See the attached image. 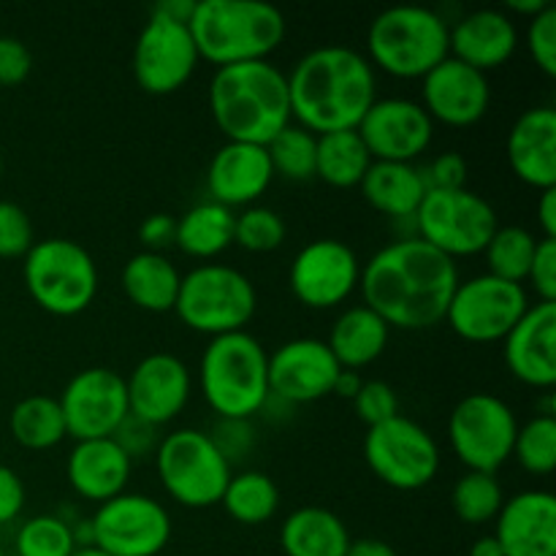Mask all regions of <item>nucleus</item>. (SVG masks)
Returning <instances> with one entry per match:
<instances>
[{
	"label": "nucleus",
	"mask_w": 556,
	"mask_h": 556,
	"mask_svg": "<svg viewBox=\"0 0 556 556\" xmlns=\"http://www.w3.org/2000/svg\"><path fill=\"white\" fill-rule=\"evenodd\" d=\"M459 266L418 237H400L362 266L364 304L389 329L424 331L443 324L459 286Z\"/></svg>",
	"instance_id": "nucleus-1"
},
{
	"label": "nucleus",
	"mask_w": 556,
	"mask_h": 556,
	"mask_svg": "<svg viewBox=\"0 0 556 556\" xmlns=\"http://www.w3.org/2000/svg\"><path fill=\"white\" fill-rule=\"evenodd\" d=\"M286 76L291 119L315 136L356 130L378 101V76L369 60L340 43L309 49Z\"/></svg>",
	"instance_id": "nucleus-2"
},
{
	"label": "nucleus",
	"mask_w": 556,
	"mask_h": 556,
	"mask_svg": "<svg viewBox=\"0 0 556 556\" xmlns=\"http://www.w3.org/2000/svg\"><path fill=\"white\" fill-rule=\"evenodd\" d=\"M210 112L226 141L266 147L293 123L288 76L269 60L223 65L210 81Z\"/></svg>",
	"instance_id": "nucleus-3"
},
{
	"label": "nucleus",
	"mask_w": 556,
	"mask_h": 556,
	"mask_svg": "<svg viewBox=\"0 0 556 556\" xmlns=\"http://www.w3.org/2000/svg\"><path fill=\"white\" fill-rule=\"evenodd\" d=\"M199 58L217 65L255 63L286 41V16L261 0H195L190 16Z\"/></svg>",
	"instance_id": "nucleus-4"
},
{
	"label": "nucleus",
	"mask_w": 556,
	"mask_h": 556,
	"mask_svg": "<svg viewBox=\"0 0 556 556\" xmlns=\"http://www.w3.org/2000/svg\"><path fill=\"white\" fill-rule=\"evenodd\" d=\"M199 386L217 418H253L269 396V353L250 331L212 337L199 362Z\"/></svg>",
	"instance_id": "nucleus-5"
},
{
	"label": "nucleus",
	"mask_w": 556,
	"mask_h": 556,
	"mask_svg": "<svg viewBox=\"0 0 556 556\" xmlns=\"http://www.w3.org/2000/svg\"><path fill=\"white\" fill-rule=\"evenodd\" d=\"M448 30V20L427 5H394L369 25L364 58L396 79H424L451 54Z\"/></svg>",
	"instance_id": "nucleus-6"
},
{
	"label": "nucleus",
	"mask_w": 556,
	"mask_h": 556,
	"mask_svg": "<svg viewBox=\"0 0 556 556\" xmlns=\"http://www.w3.org/2000/svg\"><path fill=\"white\" fill-rule=\"evenodd\" d=\"M22 280L33 302L49 315L74 318L98 296V266L74 239H41L22 258Z\"/></svg>",
	"instance_id": "nucleus-7"
},
{
	"label": "nucleus",
	"mask_w": 556,
	"mask_h": 556,
	"mask_svg": "<svg viewBox=\"0 0 556 556\" xmlns=\"http://www.w3.org/2000/svg\"><path fill=\"white\" fill-rule=\"evenodd\" d=\"M258 309V293L244 271L228 264H201L182 275L174 313L199 334L223 337L248 331Z\"/></svg>",
	"instance_id": "nucleus-8"
},
{
	"label": "nucleus",
	"mask_w": 556,
	"mask_h": 556,
	"mask_svg": "<svg viewBox=\"0 0 556 556\" xmlns=\"http://www.w3.org/2000/svg\"><path fill=\"white\" fill-rule=\"evenodd\" d=\"M155 472L168 497L182 508L204 510L220 505L231 481V465L201 429H177L155 448Z\"/></svg>",
	"instance_id": "nucleus-9"
},
{
	"label": "nucleus",
	"mask_w": 556,
	"mask_h": 556,
	"mask_svg": "<svg viewBox=\"0 0 556 556\" xmlns=\"http://www.w3.org/2000/svg\"><path fill=\"white\" fill-rule=\"evenodd\" d=\"M413 228L418 239L456 261L481 255L500 228V217L492 201L470 188L427 190Z\"/></svg>",
	"instance_id": "nucleus-10"
},
{
	"label": "nucleus",
	"mask_w": 556,
	"mask_h": 556,
	"mask_svg": "<svg viewBox=\"0 0 556 556\" xmlns=\"http://www.w3.org/2000/svg\"><path fill=\"white\" fill-rule=\"evenodd\" d=\"M364 459L386 486L396 492H418L438 478L440 445L421 424L400 413L367 429Z\"/></svg>",
	"instance_id": "nucleus-11"
},
{
	"label": "nucleus",
	"mask_w": 556,
	"mask_h": 556,
	"mask_svg": "<svg viewBox=\"0 0 556 556\" xmlns=\"http://www.w3.org/2000/svg\"><path fill=\"white\" fill-rule=\"evenodd\" d=\"M519 421L500 396L476 391L456 402L448 418V443L456 459L472 472H494L514 456Z\"/></svg>",
	"instance_id": "nucleus-12"
},
{
	"label": "nucleus",
	"mask_w": 556,
	"mask_h": 556,
	"mask_svg": "<svg viewBox=\"0 0 556 556\" xmlns=\"http://www.w3.org/2000/svg\"><path fill=\"white\" fill-rule=\"evenodd\" d=\"M530 309V293L519 282H505L492 275H476L459 280L451 296L445 320L451 331L472 345L503 342L521 315Z\"/></svg>",
	"instance_id": "nucleus-13"
},
{
	"label": "nucleus",
	"mask_w": 556,
	"mask_h": 556,
	"mask_svg": "<svg viewBox=\"0 0 556 556\" xmlns=\"http://www.w3.org/2000/svg\"><path fill=\"white\" fill-rule=\"evenodd\" d=\"M90 530L92 546L109 556H157L172 541V516L147 494L123 492L98 505Z\"/></svg>",
	"instance_id": "nucleus-14"
},
{
	"label": "nucleus",
	"mask_w": 556,
	"mask_h": 556,
	"mask_svg": "<svg viewBox=\"0 0 556 556\" xmlns=\"http://www.w3.org/2000/svg\"><path fill=\"white\" fill-rule=\"evenodd\" d=\"M201 58L190 27L150 14L134 43V79L150 96H172L193 79Z\"/></svg>",
	"instance_id": "nucleus-15"
},
{
	"label": "nucleus",
	"mask_w": 556,
	"mask_h": 556,
	"mask_svg": "<svg viewBox=\"0 0 556 556\" xmlns=\"http://www.w3.org/2000/svg\"><path fill=\"white\" fill-rule=\"evenodd\" d=\"M63 410L65 432L79 440L112 438L128 418L125 378L109 367H87L68 380L58 400Z\"/></svg>",
	"instance_id": "nucleus-16"
},
{
	"label": "nucleus",
	"mask_w": 556,
	"mask_h": 556,
	"mask_svg": "<svg viewBox=\"0 0 556 556\" xmlns=\"http://www.w3.org/2000/svg\"><path fill=\"white\" fill-rule=\"evenodd\" d=\"M362 280V261L340 239H313L293 258L288 282L307 309H334L351 299Z\"/></svg>",
	"instance_id": "nucleus-17"
},
{
	"label": "nucleus",
	"mask_w": 556,
	"mask_h": 556,
	"mask_svg": "<svg viewBox=\"0 0 556 556\" xmlns=\"http://www.w3.org/2000/svg\"><path fill=\"white\" fill-rule=\"evenodd\" d=\"M372 161L416 163L434 139V123L424 106L410 98H378L358 123Z\"/></svg>",
	"instance_id": "nucleus-18"
},
{
	"label": "nucleus",
	"mask_w": 556,
	"mask_h": 556,
	"mask_svg": "<svg viewBox=\"0 0 556 556\" xmlns=\"http://www.w3.org/2000/svg\"><path fill=\"white\" fill-rule=\"evenodd\" d=\"M340 369L326 340L296 337L269 353V394L293 407L309 405L334 391Z\"/></svg>",
	"instance_id": "nucleus-19"
},
{
	"label": "nucleus",
	"mask_w": 556,
	"mask_h": 556,
	"mask_svg": "<svg viewBox=\"0 0 556 556\" xmlns=\"http://www.w3.org/2000/svg\"><path fill=\"white\" fill-rule=\"evenodd\" d=\"M128 416L152 427H166L188 407L193 380L182 358L172 353H150L125 378Z\"/></svg>",
	"instance_id": "nucleus-20"
},
{
	"label": "nucleus",
	"mask_w": 556,
	"mask_h": 556,
	"mask_svg": "<svg viewBox=\"0 0 556 556\" xmlns=\"http://www.w3.org/2000/svg\"><path fill=\"white\" fill-rule=\"evenodd\" d=\"M418 103L432 117V123H443L448 128H470L486 117L492 87H489L486 74L448 54L438 68H432L421 79Z\"/></svg>",
	"instance_id": "nucleus-21"
},
{
	"label": "nucleus",
	"mask_w": 556,
	"mask_h": 556,
	"mask_svg": "<svg viewBox=\"0 0 556 556\" xmlns=\"http://www.w3.org/2000/svg\"><path fill=\"white\" fill-rule=\"evenodd\" d=\"M503 358L519 383L552 391L556 383V302L530 304L503 340Z\"/></svg>",
	"instance_id": "nucleus-22"
},
{
	"label": "nucleus",
	"mask_w": 556,
	"mask_h": 556,
	"mask_svg": "<svg viewBox=\"0 0 556 556\" xmlns=\"http://www.w3.org/2000/svg\"><path fill=\"white\" fill-rule=\"evenodd\" d=\"M494 538L505 556H556V497L527 489L505 500L494 519Z\"/></svg>",
	"instance_id": "nucleus-23"
},
{
	"label": "nucleus",
	"mask_w": 556,
	"mask_h": 556,
	"mask_svg": "<svg viewBox=\"0 0 556 556\" xmlns=\"http://www.w3.org/2000/svg\"><path fill=\"white\" fill-rule=\"evenodd\" d=\"M275 172H271L269 152L261 144H244V141H226L212 155L206 168V190L210 201L237 210V206H253L261 195L269 190Z\"/></svg>",
	"instance_id": "nucleus-24"
},
{
	"label": "nucleus",
	"mask_w": 556,
	"mask_h": 556,
	"mask_svg": "<svg viewBox=\"0 0 556 556\" xmlns=\"http://www.w3.org/2000/svg\"><path fill=\"white\" fill-rule=\"evenodd\" d=\"M519 25L500 9H476L456 20L448 30L451 58L489 74L508 63L519 49Z\"/></svg>",
	"instance_id": "nucleus-25"
},
{
	"label": "nucleus",
	"mask_w": 556,
	"mask_h": 556,
	"mask_svg": "<svg viewBox=\"0 0 556 556\" xmlns=\"http://www.w3.org/2000/svg\"><path fill=\"white\" fill-rule=\"evenodd\" d=\"M510 172L525 185L541 190L556 188V112L554 106L527 109L510 125L505 141Z\"/></svg>",
	"instance_id": "nucleus-26"
},
{
	"label": "nucleus",
	"mask_w": 556,
	"mask_h": 556,
	"mask_svg": "<svg viewBox=\"0 0 556 556\" xmlns=\"http://www.w3.org/2000/svg\"><path fill=\"white\" fill-rule=\"evenodd\" d=\"M134 462L114 438L79 440L65 462V478L76 497L87 503H109L128 489Z\"/></svg>",
	"instance_id": "nucleus-27"
},
{
	"label": "nucleus",
	"mask_w": 556,
	"mask_h": 556,
	"mask_svg": "<svg viewBox=\"0 0 556 556\" xmlns=\"http://www.w3.org/2000/svg\"><path fill=\"white\" fill-rule=\"evenodd\" d=\"M358 188L367 204L391 220H413L427 195V182L416 163L372 161Z\"/></svg>",
	"instance_id": "nucleus-28"
},
{
	"label": "nucleus",
	"mask_w": 556,
	"mask_h": 556,
	"mask_svg": "<svg viewBox=\"0 0 556 556\" xmlns=\"http://www.w3.org/2000/svg\"><path fill=\"white\" fill-rule=\"evenodd\" d=\"M389 337L391 329L386 326V320L378 313H372L367 304H358V307H348L345 313H340V318L331 326L326 345L342 369L358 372V369L369 367L383 356Z\"/></svg>",
	"instance_id": "nucleus-29"
},
{
	"label": "nucleus",
	"mask_w": 556,
	"mask_h": 556,
	"mask_svg": "<svg viewBox=\"0 0 556 556\" xmlns=\"http://www.w3.org/2000/svg\"><path fill=\"white\" fill-rule=\"evenodd\" d=\"M351 532L334 510L299 508L280 527V546L286 556H345Z\"/></svg>",
	"instance_id": "nucleus-30"
},
{
	"label": "nucleus",
	"mask_w": 556,
	"mask_h": 556,
	"mask_svg": "<svg viewBox=\"0 0 556 556\" xmlns=\"http://www.w3.org/2000/svg\"><path fill=\"white\" fill-rule=\"evenodd\" d=\"M119 282H123L128 302L144 313H174L182 275L166 258V253L141 250V253L130 255L128 264L123 266Z\"/></svg>",
	"instance_id": "nucleus-31"
},
{
	"label": "nucleus",
	"mask_w": 556,
	"mask_h": 556,
	"mask_svg": "<svg viewBox=\"0 0 556 556\" xmlns=\"http://www.w3.org/2000/svg\"><path fill=\"white\" fill-rule=\"evenodd\" d=\"M174 244L190 258L212 264V258L223 255L233 244V212L215 201L190 206L177 220Z\"/></svg>",
	"instance_id": "nucleus-32"
},
{
	"label": "nucleus",
	"mask_w": 556,
	"mask_h": 556,
	"mask_svg": "<svg viewBox=\"0 0 556 556\" xmlns=\"http://www.w3.org/2000/svg\"><path fill=\"white\" fill-rule=\"evenodd\" d=\"M372 166L367 147L356 130H337L318 136V155H315V177L331 188H358Z\"/></svg>",
	"instance_id": "nucleus-33"
},
{
	"label": "nucleus",
	"mask_w": 556,
	"mask_h": 556,
	"mask_svg": "<svg viewBox=\"0 0 556 556\" xmlns=\"http://www.w3.org/2000/svg\"><path fill=\"white\" fill-rule=\"evenodd\" d=\"M9 429L16 443L27 451H49L68 438L58 400L47 394L25 396L9 416Z\"/></svg>",
	"instance_id": "nucleus-34"
},
{
	"label": "nucleus",
	"mask_w": 556,
	"mask_h": 556,
	"mask_svg": "<svg viewBox=\"0 0 556 556\" xmlns=\"http://www.w3.org/2000/svg\"><path fill=\"white\" fill-rule=\"evenodd\" d=\"M220 505L239 525L261 527L280 508V489L266 472L244 470L231 476Z\"/></svg>",
	"instance_id": "nucleus-35"
},
{
	"label": "nucleus",
	"mask_w": 556,
	"mask_h": 556,
	"mask_svg": "<svg viewBox=\"0 0 556 556\" xmlns=\"http://www.w3.org/2000/svg\"><path fill=\"white\" fill-rule=\"evenodd\" d=\"M535 248L538 239L530 228L500 226L494 237L489 239L486 250L481 253L483 261H486V275L525 286L532 258H535Z\"/></svg>",
	"instance_id": "nucleus-36"
},
{
	"label": "nucleus",
	"mask_w": 556,
	"mask_h": 556,
	"mask_svg": "<svg viewBox=\"0 0 556 556\" xmlns=\"http://www.w3.org/2000/svg\"><path fill=\"white\" fill-rule=\"evenodd\" d=\"M505 503L503 486L489 472H472L467 470L465 476L456 481L454 492H451V508H454L456 519L465 521L470 527L492 525L497 519L500 508Z\"/></svg>",
	"instance_id": "nucleus-37"
},
{
	"label": "nucleus",
	"mask_w": 556,
	"mask_h": 556,
	"mask_svg": "<svg viewBox=\"0 0 556 556\" xmlns=\"http://www.w3.org/2000/svg\"><path fill=\"white\" fill-rule=\"evenodd\" d=\"M271 172L288 182H307L315 177V155H318V136L291 123L266 144Z\"/></svg>",
	"instance_id": "nucleus-38"
},
{
	"label": "nucleus",
	"mask_w": 556,
	"mask_h": 556,
	"mask_svg": "<svg viewBox=\"0 0 556 556\" xmlns=\"http://www.w3.org/2000/svg\"><path fill=\"white\" fill-rule=\"evenodd\" d=\"M16 556H71L76 552L74 530L60 514L33 516L16 530Z\"/></svg>",
	"instance_id": "nucleus-39"
},
{
	"label": "nucleus",
	"mask_w": 556,
	"mask_h": 556,
	"mask_svg": "<svg viewBox=\"0 0 556 556\" xmlns=\"http://www.w3.org/2000/svg\"><path fill=\"white\" fill-rule=\"evenodd\" d=\"M514 459L530 476H552L556 467V416H535L516 432Z\"/></svg>",
	"instance_id": "nucleus-40"
},
{
	"label": "nucleus",
	"mask_w": 556,
	"mask_h": 556,
	"mask_svg": "<svg viewBox=\"0 0 556 556\" xmlns=\"http://www.w3.org/2000/svg\"><path fill=\"white\" fill-rule=\"evenodd\" d=\"M286 220L269 206H244L233 215V244L248 253H275L286 242Z\"/></svg>",
	"instance_id": "nucleus-41"
},
{
	"label": "nucleus",
	"mask_w": 556,
	"mask_h": 556,
	"mask_svg": "<svg viewBox=\"0 0 556 556\" xmlns=\"http://www.w3.org/2000/svg\"><path fill=\"white\" fill-rule=\"evenodd\" d=\"M525 43L530 58L535 60L538 68L554 79L556 76V9L552 3L538 16L527 20Z\"/></svg>",
	"instance_id": "nucleus-42"
},
{
	"label": "nucleus",
	"mask_w": 556,
	"mask_h": 556,
	"mask_svg": "<svg viewBox=\"0 0 556 556\" xmlns=\"http://www.w3.org/2000/svg\"><path fill=\"white\" fill-rule=\"evenodd\" d=\"M33 244L36 233L27 212L11 201H0V258H25Z\"/></svg>",
	"instance_id": "nucleus-43"
},
{
	"label": "nucleus",
	"mask_w": 556,
	"mask_h": 556,
	"mask_svg": "<svg viewBox=\"0 0 556 556\" xmlns=\"http://www.w3.org/2000/svg\"><path fill=\"white\" fill-rule=\"evenodd\" d=\"M206 434L231 467L248 459L250 451L255 448L253 418H217L215 429Z\"/></svg>",
	"instance_id": "nucleus-44"
},
{
	"label": "nucleus",
	"mask_w": 556,
	"mask_h": 556,
	"mask_svg": "<svg viewBox=\"0 0 556 556\" xmlns=\"http://www.w3.org/2000/svg\"><path fill=\"white\" fill-rule=\"evenodd\" d=\"M353 410H356L358 421H364L367 427H378V424L400 416V396L383 380H364L362 391L353 396Z\"/></svg>",
	"instance_id": "nucleus-45"
},
{
	"label": "nucleus",
	"mask_w": 556,
	"mask_h": 556,
	"mask_svg": "<svg viewBox=\"0 0 556 556\" xmlns=\"http://www.w3.org/2000/svg\"><path fill=\"white\" fill-rule=\"evenodd\" d=\"M467 161L459 152H443L432 157L421 168V177L427 182V190H459L467 188Z\"/></svg>",
	"instance_id": "nucleus-46"
},
{
	"label": "nucleus",
	"mask_w": 556,
	"mask_h": 556,
	"mask_svg": "<svg viewBox=\"0 0 556 556\" xmlns=\"http://www.w3.org/2000/svg\"><path fill=\"white\" fill-rule=\"evenodd\" d=\"M527 280H530L538 302H556V239H538L535 258H532Z\"/></svg>",
	"instance_id": "nucleus-47"
},
{
	"label": "nucleus",
	"mask_w": 556,
	"mask_h": 556,
	"mask_svg": "<svg viewBox=\"0 0 556 556\" xmlns=\"http://www.w3.org/2000/svg\"><path fill=\"white\" fill-rule=\"evenodd\" d=\"M33 71V52L14 36H0V87H20Z\"/></svg>",
	"instance_id": "nucleus-48"
},
{
	"label": "nucleus",
	"mask_w": 556,
	"mask_h": 556,
	"mask_svg": "<svg viewBox=\"0 0 556 556\" xmlns=\"http://www.w3.org/2000/svg\"><path fill=\"white\" fill-rule=\"evenodd\" d=\"M112 438H114V443H117L119 448L128 454L130 462L139 459V456H144V454L155 456L157 443H161V438H157V427L139 421V418H134V416L125 418Z\"/></svg>",
	"instance_id": "nucleus-49"
},
{
	"label": "nucleus",
	"mask_w": 556,
	"mask_h": 556,
	"mask_svg": "<svg viewBox=\"0 0 556 556\" xmlns=\"http://www.w3.org/2000/svg\"><path fill=\"white\" fill-rule=\"evenodd\" d=\"M174 239H177V217L166 212H155L139 226V242L144 244L147 253H163L174 248Z\"/></svg>",
	"instance_id": "nucleus-50"
},
{
	"label": "nucleus",
	"mask_w": 556,
	"mask_h": 556,
	"mask_svg": "<svg viewBox=\"0 0 556 556\" xmlns=\"http://www.w3.org/2000/svg\"><path fill=\"white\" fill-rule=\"evenodd\" d=\"M22 508H25V483L9 465H0V527L20 519Z\"/></svg>",
	"instance_id": "nucleus-51"
},
{
	"label": "nucleus",
	"mask_w": 556,
	"mask_h": 556,
	"mask_svg": "<svg viewBox=\"0 0 556 556\" xmlns=\"http://www.w3.org/2000/svg\"><path fill=\"white\" fill-rule=\"evenodd\" d=\"M535 215H538V226H541L543 239H556V188L541 190Z\"/></svg>",
	"instance_id": "nucleus-52"
},
{
	"label": "nucleus",
	"mask_w": 556,
	"mask_h": 556,
	"mask_svg": "<svg viewBox=\"0 0 556 556\" xmlns=\"http://www.w3.org/2000/svg\"><path fill=\"white\" fill-rule=\"evenodd\" d=\"M195 0H161V3L152 9V14L166 16V20L182 22V25H190V16H193Z\"/></svg>",
	"instance_id": "nucleus-53"
},
{
	"label": "nucleus",
	"mask_w": 556,
	"mask_h": 556,
	"mask_svg": "<svg viewBox=\"0 0 556 556\" xmlns=\"http://www.w3.org/2000/svg\"><path fill=\"white\" fill-rule=\"evenodd\" d=\"M345 556H396V552L380 538H358V541H351Z\"/></svg>",
	"instance_id": "nucleus-54"
},
{
	"label": "nucleus",
	"mask_w": 556,
	"mask_h": 556,
	"mask_svg": "<svg viewBox=\"0 0 556 556\" xmlns=\"http://www.w3.org/2000/svg\"><path fill=\"white\" fill-rule=\"evenodd\" d=\"M362 386H364L362 372H353V369H340V375H337V380H334V391H331V394L353 402V396L362 391Z\"/></svg>",
	"instance_id": "nucleus-55"
},
{
	"label": "nucleus",
	"mask_w": 556,
	"mask_h": 556,
	"mask_svg": "<svg viewBox=\"0 0 556 556\" xmlns=\"http://www.w3.org/2000/svg\"><path fill=\"white\" fill-rule=\"evenodd\" d=\"M548 5V0H508L505 5V14L514 16H525V20H532V16L541 14L543 9Z\"/></svg>",
	"instance_id": "nucleus-56"
},
{
	"label": "nucleus",
	"mask_w": 556,
	"mask_h": 556,
	"mask_svg": "<svg viewBox=\"0 0 556 556\" xmlns=\"http://www.w3.org/2000/svg\"><path fill=\"white\" fill-rule=\"evenodd\" d=\"M470 556H505L503 548H500L497 538L494 535H481L470 546Z\"/></svg>",
	"instance_id": "nucleus-57"
},
{
	"label": "nucleus",
	"mask_w": 556,
	"mask_h": 556,
	"mask_svg": "<svg viewBox=\"0 0 556 556\" xmlns=\"http://www.w3.org/2000/svg\"><path fill=\"white\" fill-rule=\"evenodd\" d=\"M71 556H109V554H103L101 548H96V546H85V548H76Z\"/></svg>",
	"instance_id": "nucleus-58"
},
{
	"label": "nucleus",
	"mask_w": 556,
	"mask_h": 556,
	"mask_svg": "<svg viewBox=\"0 0 556 556\" xmlns=\"http://www.w3.org/2000/svg\"><path fill=\"white\" fill-rule=\"evenodd\" d=\"M0 174H3V161H0Z\"/></svg>",
	"instance_id": "nucleus-59"
},
{
	"label": "nucleus",
	"mask_w": 556,
	"mask_h": 556,
	"mask_svg": "<svg viewBox=\"0 0 556 556\" xmlns=\"http://www.w3.org/2000/svg\"><path fill=\"white\" fill-rule=\"evenodd\" d=\"M0 556H5V552H3V546H0Z\"/></svg>",
	"instance_id": "nucleus-60"
}]
</instances>
